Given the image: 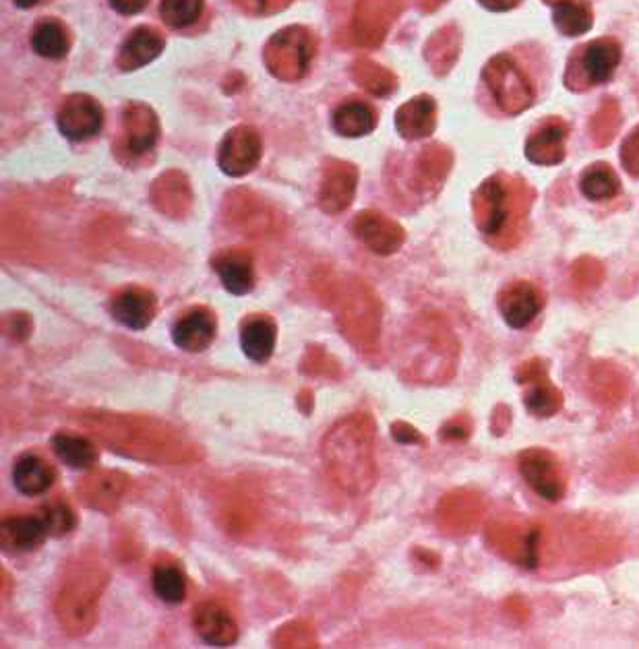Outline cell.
Instances as JSON below:
<instances>
[{"label":"cell","instance_id":"6da1fadb","mask_svg":"<svg viewBox=\"0 0 639 649\" xmlns=\"http://www.w3.org/2000/svg\"><path fill=\"white\" fill-rule=\"evenodd\" d=\"M373 430L368 416L354 414L329 428L323 439L321 453L325 468L344 492L363 494L373 486Z\"/></svg>","mask_w":639,"mask_h":649},{"label":"cell","instance_id":"7a4b0ae2","mask_svg":"<svg viewBox=\"0 0 639 649\" xmlns=\"http://www.w3.org/2000/svg\"><path fill=\"white\" fill-rule=\"evenodd\" d=\"M530 201L532 190L522 178L491 176L474 195V216L480 232L503 249L512 247L520 238Z\"/></svg>","mask_w":639,"mask_h":649},{"label":"cell","instance_id":"3957f363","mask_svg":"<svg viewBox=\"0 0 639 649\" xmlns=\"http://www.w3.org/2000/svg\"><path fill=\"white\" fill-rule=\"evenodd\" d=\"M106 586V573L99 567L85 565L71 573L56 600V617L64 634L81 637L96 625L97 603Z\"/></svg>","mask_w":639,"mask_h":649},{"label":"cell","instance_id":"277c9868","mask_svg":"<svg viewBox=\"0 0 639 649\" xmlns=\"http://www.w3.org/2000/svg\"><path fill=\"white\" fill-rule=\"evenodd\" d=\"M482 80L495 97L496 106L505 114H522L536 100L532 81L512 54L493 56L482 71Z\"/></svg>","mask_w":639,"mask_h":649},{"label":"cell","instance_id":"5b68a950","mask_svg":"<svg viewBox=\"0 0 639 649\" xmlns=\"http://www.w3.org/2000/svg\"><path fill=\"white\" fill-rule=\"evenodd\" d=\"M621 63V44L615 38L594 40L588 46L579 48L569 61L565 83L574 92H584L591 85L607 83Z\"/></svg>","mask_w":639,"mask_h":649},{"label":"cell","instance_id":"8992f818","mask_svg":"<svg viewBox=\"0 0 639 649\" xmlns=\"http://www.w3.org/2000/svg\"><path fill=\"white\" fill-rule=\"evenodd\" d=\"M315 56L313 35L303 28L275 33L265 50V61L280 80H301Z\"/></svg>","mask_w":639,"mask_h":649},{"label":"cell","instance_id":"52a82bcc","mask_svg":"<svg viewBox=\"0 0 639 649\" xmlns=\"http://www.w3.org/2000/svg\"><path fill=\"white\" fill-rule=\"evenodd\" d=\"M520 472L532 491L546 501L557 503L565 494V475L557 458L546 449H527L520 456Z\"/></svg>","mask_w":639,"mask_h":649},{"label":"cell","instance_id":"ba28073f","mask_svg":"<svg viewBox=\"0 0 639 649\" xmlns=\"http://www.w3.org/2000/svg\"><path fill=\"white\" fill-rule=\"evenodd\" d=\"M59 128L66 139H92L104 127V111L94 97L85 94L69 95L59 111Z\"/></svg>","mask_w":639,"mask_h":649},{"label":"cell","instance_id":"9c48e42d","mask_svg":"<svg viewBox=\"0 0 639 649\" xmlns=\"http://www.w3.org/2000/svg\"><path fill=\"white\" fill-rule=\"evenodd\" d=\"M261 159V137L255 128H232L218 151V164L224 175L232 178L253 172Z\"/></svg>","mask_w":639,"mask_h":649},{"label":"cell","instance_id":"30bf717a","mask_svg":"<svg viewBox=\"0 0 639 649\" xmlns=\"http://www.w3.org/2000/svg\"><path fill=\"white\" fill-rule=\"evenodd\" d=\"M543 306V292L530 282H513L499 294V311L512 329L527 327Z\"/></svg>","mask_w":639,"mask_h":649},{"label":"cell","instance_id":"8fae6325","mask_svg":"<svg viewBox=\"0 0 639 649\" xmlns=\"http://www.w3.org/2000/svg\"><path fill=\"white\" fill-rule=\"evenodd\" d=\"M192 627L211 648H230L239 639L237 620L220 604H199L192 615Z\"/></svg>","mask_w":639,"mask_h":649},{"label":"cell","instance_id":"7c38bea8","mask_svg":"<svg viewBox=\"0 0 639 649\" xmlns=\"http://www.w3.org/2000/svg\"><path fill=\"white\" fill-rule=\"evenodd\" d=\"M111 313L123 327H127L130 332H144L156 318L158 301L149 290L127 287L114 296L111 302Z\"/></svg>","mask_w":639,"mask_h":649},{"label":"cell","instance_id":"4fadbf2b","mask_svg":"<svg viewBox=\"0 0 639 649\" xmlns=\"http://www.w3.org/2000/svg\"><path fill=\"white\" fill-rule=\"evenodd\" d=\"M49 530L38 515H13L0 523V546L11 555H25L38 551L46 540Z\"/></svg>","mask_w":639,"mask_h":649},{"label":"cell","instance_id":"5bb4252c","mask_svg":"<svg viewBox=\"0 0 639 649\" xmlns=\"http://www.w3.org/2000/svg\"><path fill=\"white\" fill-rule=\"evenodd\" d=\"M218 321L208 308H192L178 318L172 327V342L178 349L199 354L213 344Z\"/></svg>","mask_w":639,"mask_h":649},{"label":"cell","instance_id":"9a60e30c","mask_svg":"<svg viewBox=\"0 0 639 649\" xmlns=\"http://www.w3.org/2000/svg\"><path fill=\"white\" fill-rule=\"evenodd\" d=\"M354 234L360 238L373 253L394 254L404 244V230L384 213L363 211L354 222Z\"/></svg>","mask_w":639,"mask_h":649},{"label":"cell","instance_id":"2e32d148","mask_svg":"<svg viewBox=\"0 0 639 649\" xmlns=\"http://www.w3.org/2000/svg\"><path fill=\"white\" fill-rule=\"evenodd\" d=\"M569 127L561 118H546L526 142V158L536 166H557L565 159Z\"/></svg>","mask_w":639,"mask_h":649},{"label":"cell","instance_id":"e0dca14e","mask_svg":"<svg viewBox=\"0 0 639 649\" xmlns=\"http://www.w3.org/2000/svg\"><path fill=\"white\" fill-rule=\"evenodd\" d=\"M401 0H360L358 7V40L367 46L381 44L387 30L400 15Z\"/></svg>","mask_w":639,"mask_h":649},{"label":"cell","instance_id":"ac0fdd59","mask_svg":"<svg viewBox=\"0 0 639 649\" xmlns=\"http://www.w3.org/2000/svg\"><path fill=\"white\" fill-rule=\"evenodd\" d=\"M358 172L350 164L334 161L332 168L325 170L321 182L320 206L327 213H339L350 206L356 192Z\"/></svg>","mask_w":639,"mask_h":649},{"label":"cell","instance_id":"d6986e66","mask_svg":"<svg viewBox=\"0 0 639 649\" xmlns=\"http://www.w3.org/2000/svg\"><path fill=\"white\" fill-rule=\"evenodd\" d=\"M213 270L220 282L234 296H244L255 287V265L253 257L240 249H228L213 259Z\"/></svg>","mask_w":639,"mask_h":649},{"label":"cell","instance_id":"ffe728a7","mask_svg":"<svg viewBox=\"0 0 639 649\" xmlns=\"http://www.w3.org/2000/svg\"><path fill=\"white\" fill-rule=\"evenodd\" d=\"M125 143L130 156H145L154 149L160 137V123L156 112L144 104H130L125 111Z\"/></svg>","mask_w":639,"mask_h":649},{"label":"cell","instance_id":"44dd1931","mask_svg":"<svg viewBox=\"0 0 639 649\" xmlns=\"http://www.w3.org/2000/svg\"><path fill=\"white\" fill-rule=\"evenodd\" d=\"M396 127L408 142L431 137L437 127V104L431 95H416L406 102L396 114Z\"/></svg>","mask_w":639,"mask_h":649},{"label":"cell","instance_id":"7402d4cb","mask_svg":"<svg viewBox=\"0 0 639 649\" xmlns=\"http://www.w3.org/2000/svg\"><path fill=\"white\" fill-rule=\"evenodd\" d=\"M275 344H277V327L272 318L256 315L242 323L240 348L255 365H265L272 358Z\"/></svg>","mask_w":639,"mask_h":649},{"label":"cell","instance_id":"603a6c76","mask_svg":"<svg viewBox=\"0 0 639 649\" xmlns=\"http://www.w3.org/2000/svg\"><path fill=\"white\" fill-rule=\"evenodd\" d=\"M56 472L38 453H23L13 465V484L23 496H40L52 489Z\"/></svg>","mask_w":639,"mask_h":649},{"label":"cell","instance_id":"cb8c5ba5","mask_svg":"<svg viewBox=\"0 0 639 649\" xmlns=\"http://www.w3.org/2000/svg\"><path fill=\"white\" fill-rule=\"evenodd\" d=\"M526 380H532V387L527 389L526 399H524L530 412L538 418H548V416L559 412L563 397H561L559 389L546 379L543 366L538 363H530L524 366L520 383H526Z\"/></svg>","mask_w":639,"mask_h":649},{"label":"cell","instance_id":"d4e9b609","mask_svg":"<svg viewBox=\"0 0 639 649\" xmlns=\"http://www.w3.org/2000/svg\"><path fill=\"white\" fill-rule=\"evenodd\" d=\"M164 50V40L160 33L149 28H137L128 33L118 52V66L123 71H137L145 64L156 61Z\"/></svg>","mask_w":639,"mask_h":649},{"label":"cell","instance_id":"484cf974","mask_svg":"<svg viewBox=\"0 0 639 649\" xmlns=\"http://www.w3.org/2000/svg\"><path fill=\"white\" fill-rule=\"evenodd\" d=\"M52 451L66 468L80 470V472H87V470L96 468V463L99 461V451H97L96 444L85 437L71 435V432H56L52 437Z\"/></svg>","mask_w":639,"mask_h":649},{"label":"cell","instance_id":"4316f807","mask_svg":"<svg viewBox=\"0 0 639 649\" xmlns=\"http://www.w3.org/2000/svg\"><path fill=\"white\" fill-rule=\"evenodd\" d=\"M334 128L342 137H365L377 127V114L365 102H346L334 112Z\"/></svg>","mask_w":639,"mask_h":649},{"label":"cell","instance_id":"83f0119b","mask_svg":"<svg viewBox=\"0 0 639 649\" xmlns=\"http://www.w3.org/2000/svg\"><path fill=\"white\" fill-rule=\"evenodd\" d=\"M151 587L161 603L182 604L187 598V575L172 561H160L154 565Z\"/></svg>","mask_w":639,"mask_h":649},{"label":"cell","instance_id":"f1b7e54d","mask_svg":"<svg viewBox=\"0 0 639 649\" xmlns=\"http://www.w3.org/2000/svg\"><path fill=\"white\" fill-rule=\"evenodd\" d=\"M32 48L38 56L59 61V59L66 56V52L71 48V40H69L66 30L56 19H44L35 25V30L32 32Z\"/></svg>","mask_w":639,"mask_h":649},{"label":"cell","instance_id":"f546056e","mask_svg":"<svg viewBox=\"0 0 639 649\" xmlns=\"http://www.w3.org/2000/svg\"><path fill=\"white\" fill-rule=\"evenodd\" d=\"M579 189L590 201H608L619 195L621 180L608 164H594L579 180Z\"/></svg>","mask_w":639,"mask_h":649},{"label":"cell","instance_id":"4dcf8cb0","mask_svg":"<svg viewBox=\"0 0 639 649\" xmlns=\"http://www.w3.org/2000/svg\"><path fill=\"white\" fill-rule=\"evenodd\" d=\"M553 21H555V28L563 35L577 38V35L590 32L591 25H594V13H591L588 2L565 0L561 4H555Z\"/></svg>","mask_w":639,"mask_h":649},{"label":"cell","instance_id":"1f68e13d","mask_svg":"<svg viewBox=\"0 0 639 649\" xmlns=\"http://www.w3.org/2000/svg\"><path fill=\"white\" fill-rule=\"evenodd\" d=\"M460 54V32L455 28H446L434 33L427 46V61L431 63L437 75H446L458 61Z\"/></svg>","mask_w":639,"mask_h":649},{"label":"cell","instance_id":"d6a6232c","mask_svg":"<svg viewBox=\"0 0 639 649\" xmlns=\"http://www.w3.org/2000/svg\"><path fill=\"white\" fill-rule=\"evenodd\" d=\"M621 128V108L617 100H605L600 108L591 116L590 137L598 147H607L615 142Z\"/></svg>","mask_w":639,"mask_h":649},{"label":"cell","instance_id":"836d02e7","mask_svg":"<svg viewBox=\"0 0 639 649\" xmlns=\"http://www.w3.org/2000/svg\"><path fill=\"white\" fill-rule=\"evenodd\" d=\"M206 0H161L160 15L166 25L182 30L189 28L203 13Z\"/></svg>","mask_w":639,"mask_h":649},{"label":"cell","instance_id":"e575fe53","mask_svg":"<svg viewBox=\"0 0 639 649\" xmlns=\"http://www.w3.org/2000/svg\"><path fill=\"white\" fill-rule=\"evenodd\" d=\"M38 513L49 530L50 538H63L66 534H71L77 525L75 511L63 501H54L50 505H44Z\"/></svg>","mask_w":639,"mask_h":649},{"label":"cell","instance_id":"d590c367","mask_svg":"<svg viewBox=\"0 0 639 649\" xmlns=\"http://www.w3.org/2000/svg\"><path fill=\"white\" fill-rule=\"evenodd\" d=\"M92 482L87 484V491H90V499L96 496L97 507L106 509V501H113L116 503L118 496L125 491L127 486V478L123 474H108L96 475V478H90Z\"/></svg>","mask_w":639,"mask_h":649},{"label":"cell","instance_id":"8d00e7d4","mask_svg":"<svg viewBox=\"0 0 639 649\" xmlns=\"http://www.w3.org/2000/svg\"><path fill=\"white\" fill-rule=\"evenodd\" d=\"M356 77L367 87L370 94L389 95L396 90V77L381 66L373 63H360L356 69Z\"/></svg>","mask_w":639,"mask_h":649},{"label":"cell","instance_id":"74e56055","mask_svg":"<svg viewBox=\"0 0 639 649\" xmlns=\"http://www.w3.org/2000/svg\"><path fill=\"white\" fill-rule=\"evenodd\" d=\"M621 164L627 175L639 178V127L633 128L621 145Z\"/></svg>","mask_w":639,"mask_h":649},{"label":"cell","instance_id":"f35d334b","mask_svg":"<svg viewBox=\"0 0 639 649\" xmlns=\"http://www.w3.org/2000/svg\"><path fill=\"white\" fill-rule=\"evenodd\" d=\"M242 9L251 11V13H275L280 9H284L290 0H237Z\"/></svg>","mask_w":639,"mask_h":649},{"label":"cell","instance_id":"ab89813d","mask_svg":"<svg viewBox=\"0 0 639 649\" xmlns=\"http://www.w3.org/2000/svg\"><path fill=\"white\" fill-rule=\"evenodd\" d=\"M108 2L121 15H137L144 11L149 0H108Z\"/></svg>","mask_w":639,"mask_h":649},{"label":"cell","instance_id":"60d3db41","mask_svg":"<svg viewBox=\"0 0 639 649\" xmlns=\"http://www.w3.org/2000/svg\"><path fill=\"white\" fill-rule=\"evenodd\" d=\"M394 437L400 441V443H422L420 435L416 432L415 428L406 427V425H398L394 428Z\"/></svg>","mask_w":639,"mask_h":649},{"label":"cell","instance_id":"b9f144b4","mask_svg":"<svg viewBox=\"0 0 639 649\" xmlns=\"http://www.w3.org/2000/svg\"><path fill=\"white\" fill-rule=\"evenodd\" d=\"M480 4L489 11H495V13H503V11H512L515 9L522 0H479Z\"/></svg>","mask_w":639,"mask_h":649},{"label":"cell","instance_id":"7bdbcfd3","mask_svg":"<svg viewBox=\"0 0 639 649\" xmlns=\"http://www.w3.org/2000/svg\"><path fill=\"white\" fill-rule=\"evenodd\" d=\"M591 273H600V265L598 263H594V261H588L586 265H577L576 270V278L579 284H586L588 280H590Z\"/></svg>","mask_w":639,"mask_h":649},{"label":"cell","instance_id":"ee69618b","mask_svg":"<svg viewBox=\"0 0 639 649\" xmlns=\"http://www.w3.org/2000/svg\"><path fill=\"white\" fill-rule=\"evenodd\" d=\"M19 9H32L40 0H13Z\"/></svg>","mask_w":639,"mask_h":649},{"label":"cell","instance_id":"f6af8a7d","mask_svg":"<svg viewBox=\"0 0 639 649\" xmlns=\"http://www.w3.org/2000/svg\"><path fill=\"white\" fill-rule=\"evenodd\" d=\"M441 0H422V4H425V9H432V7H437Z\"/></svg>","mask_w":639,"mask_h":649},{"label":"cell","instance_id":"bcb514c9","mask_svg":"<svg viewBox=\"0 0 639 649\" xmlns=\"http://www.w3.org/2000/svg\"><path fill=\"white\" fill-rule=\"evenodd\" d=\"M544 2H548V4H561V2H565V0H544Z\"/></svg>","mask_w":639,"mask_h":649}]
</instances>
